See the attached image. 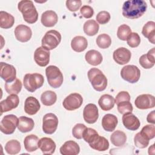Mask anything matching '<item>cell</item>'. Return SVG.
Masks as SVG:
<instances>
[{
    "label": "cell",
    "instance_id": "1",
    "mask_svg": "<svg viewBox=\"0 0 155 155\" xmlns=\"http://www.w3.org/2000/svg\"><path fill=\"white\" fill-rule=\"evenodd\" d=\"M147 8V4L143 0H129L122 5V15L128 19H137L145 13Z\"/></svg>",
    "mask_w": 155,
    "mask_h": 155
},
{
    "label": "cell",
    "instance_id": "2",
    "mask_svg": "<svg viewBox=\"0 0 155 155\" xmlns=\"http://www.w3.org/2000/svg\"><path fill=\"white\" fill-rule=\"evenodd\" d=\"M18 8L22 13L23 18L26 22L33 24L38 21V13L32 1H21L18 3Z\"/></svg>",
    "mask_w": 155,
    "mask_h": 155
},
{
    "label": "cell",
    "instance_id": "3",
    "mask_svg": "<svg viewBox=\"0 0 155 155\" xmlns=\"http://www.w3.org/2000/svg\"><path fill=\"white\" fill-rule=\"evenodd\" d=\"M88 78L93 88L97 91H102L107 85V79L105 74L97 68H92L88 71Z\"/></svg>",
    "mask_w": 155,
    "mask_h": 155
},
{
    "label": "cell",
    "instance_id": "4",
    "mask_svg": "<svg viewBox=\"0 0 155 155\" xmlns=\"http://www.w3.org/2000/svg\"><path fill=\"white\" fill-rule=\"evenodd\" d=\"M44 82V76L39 73H27L24 76L23 84L25 88L29 92H34L41 88Z\"/></svg>",
    "mask_w": 155,
    "mask_h": 155
},
{
    "label": "cell",
    "instance_id": "5",
    "mask_svg": "<svg viewBox=\"0 0 155 155\" xmlns=\"http://www.w3.org/2000/svg\"><path fill=\"white\" fill-rule=\"evenodd\" d=\"M45 74L50 86L58 88L63 82V74L58 67L54 65H49L45 68Z\"/></svg>",
    "mask_w": 155,
    "mask_h": 155
},
{
    "label": "cell",
    "instance_id": "6",
    "mask_svg": "<svg viewBox=\"0 0 155 155\" xmlns=\"http://www.w3.org/2000/svg\"><path fill=\"white\" fill-rule=\"evenodd\" d=\"M61 41V33L54 30H51L46 32L42 39V47L48 50H51L56 48Z\"/></svg>",
    "mask_w": 155,
    "mask_h": 155
},
{
    "label": "cell",
    "instance_id": "7",
    "mask_svg": "<svg viewBox=\"0 0 155 155\" xmlns=\"http://www.w3.org/2000/svg\"><path fill=\"white\" fill-rule=\"evenodd\" d=\"M121 78L131 84L137 82L140 76V71L139 68L134 65L124 66L120 71Z\"/></svg>",
    "mask_w": 155,
    "mask_h": 155
},
{
    "label": "cell",
    "instance_id": "8",
    "mask_svg": "<svg viewBox=\"0 0 155 155\" xmlns=\"http://www.w3.org/2000/svg\"><path fill=\"white\" fill-rule=\"evenodd\" d=\"M18 118L14 114L5 116L1 121V131L5 134H11L14 133L18 127Z\"/></svg>",
    "mask_w": 155,
    "mask_h": 155
},
{
    "label": "cell",
    "instance_id": "9",
    "mask_svg": "<svg viewBox=\"0 0 155 155\" xmlns=\"http://www.w3.org/2000/svg\"><path fill=\"white\" fill-rule=\"evenodd\" d=\"M58 119L57 116L51 113L44 115L42 118V130L47 134H53L57 130Z\"/></svg>",
    "mask_w": 155,
    "mask_h": 155
},
{
    "label": "cell",
    "instance_id": "10",
    "mask_svg": "<svg viewBox=\"0 0 155 155\" xmlns=\"http://www.w3.org/2000/svg\"><path fill=\"white\" fill-rule=\"evenodd\" d=\"M83 103L82 96L76 93H71L67 96L62 103L65 109L68 111H73L79 108Z\"/></svg>",
    "mask_w": 155,
    "mask_h": 155
},
{
    "label": "cell",
    "instance_id": "11",
    "mask_svg": "<svg viewBox=\"0 0 155 155\" xmlns=\"http://www.w3.org/2000/svg\"><path fill=\"white\" fill-rule=\"evenodd\" d=\"M0 74L1 78L5 81V83H11L16 79V70L15 68L12 65L5 62H1Z\"/></svg>",
    "mask_w": 155,
    "mask_h": 155
},
{
    "label": "cell",
    "instance_id": "12",
    "mask_svg": "<svg viewBox=\"0 0 155 155\" xmlns=\"http://www.w3.org/2000/svg\"><path fill=\"white\" fill-rule=\"evenodd\" d=\"M136 107L140 110L154 108L155 106V98L150 94H143L138 96L134 101Z\"/></svg>",
    "mask_w": 155,
    "mask_h": 155
},
{
    "label": "cell",
    "instance_id": "13",
    "mask_svg": "<svg viewBox=\"0 0 155 155\" xmlns=\"http://www.w3.org/2000/svg\"><path fill=\"white\" fill-rule=\"evenodd\" d=\"M99 117L98 108L94 104H88L84 108L83 117L84 120L90 124L95 123Z\"/></svg>",
    "mask_w": 155,
    "mask_h": 155
},
{
    "label": "cell",
    "instance_id": "14",
    "mask_svg": "<svg viewBox=\"0 0 155 155\" xmlns=\"http://www.w3.org/2000/svg\"><path fill=\"white\" fill-rule=\"evenodd\" d=\"M50 51L43 47L37 48L34 53V59L37 65L40 67H45L50 61Z\"/></svg>",
    "mask_w": 155,
    "mask_h": 155
},
{
    "label": "cell",
    "instance_id": "15",
    "mask_svg": "<svg viewBox=\"0 0 155 155\" xmlns=\"http://www.w3.org/2000/svg\"><path fill=\"white\" fill-rule=\"evenodd\" d=\"M131 57L130 51L125 47L117 48L113 54L114 61L119 65H124L129 62Z\"/></svg>",
    "mask_w": 155,
    "mask_h": 155
},
{
    "label": "cell",
    "instance_id": "16",
    "mask_svg": "<svg viewBox=\"0 0 155 155\" xmlns=\"http://www.w3.org/2000/svg\"><path fill=\"white\" fill-rule=\"evenodd\" d=\"M14 32L16 39L21 42L28 41L32 36L31 28L23 24H20L16 26Z\"/></svg>",
    "mask_w": 155,
    "mask_h": 155
},
{
    "label": "cell",
    "instance_id": "17",
    "mask_svg": "<svg viewBox=\"0 0 155 155\" xmlns=\"http://www.w3.org/2000/svg\"><path fill=\"white\" fill-rule=\"evenodd\" d=\"M19 103V99L17 94H12L8 95L5 99L1 102V114L16 108L18 106Z\"/></svg>",
    "mask_w": 155,
    "mask_h": 155
},
{
    "label": "cell",
    "instance_id": "18",
    "mask_svg": "<svg viewBox=\"0 0 155 155\" xmlns=\"http://www.w3.org/2000/svg\"><path fill=\"white\" fill-rule=\"evenodd\" d=\"M122 120L124 127L131 131L137 130L140 125L139 119L131 113L124 114Z\"/></svg>",
    "mask_w": 155,
    "mask_h": 155
},
{
    "label": "cell",
    "instance_id": "19",
    "mask_svg": "<svg viewBox=\"0 0 155 155\" xmlns=\"http://www.w3.org/2000/svg\"><path fill=\"white\" fill-rule=\"evenodd\" d=\"M38 147L44 154H52L56 150L55 142L50 137H42L39 140Z\"/></svg>",
    "mask_w": 155,
    "mask_h": 155
},
{
    "label": "cell",
    "instance_id": "20",
    "mask_svg": "<svg viewBox=\"0 0 155 155\" xmlns=\"http://www.w3.org/2000/svg\"><path fill=\"white\" fill-rule=\"evenodd\" d=\"M41 108L38 100L33 96L28 97L24 103V111L29 115L36 114Z\"/></svg>",
    "mask_w": 155,
    "mask_h": 155
},
{
    "label": "cell",
    "instance_id": "21",
    "mask_svg": "<svg viewBox=\"0 0 155 155\" xmlns=\"http://www.w3.org/2000/svg\"><path fill=\"white\" fill-rule=\"evenodd\" d=\"M59 150L62 155H76L80 152V147L76 142L68 140L61 146Z\"/></svg>",
    "mask_w": 155,
    "mask_h": 155
},
{
    "label": "cell",
    "instance_id": "22",
    "mask_svg": "<svg viewBox=\"0 0 155 155\" xmlns=\"http://www.w3.org/2000/svg\"><path fill=\"white\" fill-rule=\"evenodd\" d=\"M58 21V15L53 10H47L41 15V23L47 27H51L55 25Z\"/></svg>",
    "mask_w": 155,
    "mask_h": 155
},
{
    "label": "cell",
    "instance_id": "23",
    "mask_svg": "<svg viewBox=\"0 0 155 155\" xmlns=\"http://www.w3.org/2000/svg\"><path fill=\"white\" fill-rule=\"evenodd\" d=\"M118 123L117 117L112 114H105L102 119V126L103 128L108 132L113 131Z\"/></svg>",
    "mask_w": 155,
    "mask_h": 155
},
{
    "label": "cell",
    "instance_id": "24",
    "mask_svg": "<svg viewBox=\"0 0 155 155\" xmlns=\"http://www.w3.org/2000/svg\"><path fill=\"white\" fill-rule=\"evenodd\" d=\"M88 144L91 148L99 151H105L109 148L108 140L103 136H100L99 134Z\"/></svg>",
    "mask_w": 155,
    "mask_h": 155
},
{
    "label": "cell",
    "instance_id": "25",
    "mask_svg": "<svg viewBox=\"0 0 155 155\" xmlns=\"http://www.w3.org/2000/svg\"><path fill=\"white\" fill-rule=\"evenodd\" d=\"M35 126V122L31 118L21 116L18 118V128L22 133H27L31 131Z\"/></svg>",
    "mask_w": 155,
    "mask_h": 155
},
{
    "label": "cell",
    "instance_id": "26",
    "mask_svg": "<svg viewBox=\"0 0 155 155\" xmlns=\"http://www.w3.org/2000/svg\"><path fill=\"white\" fill-rule=\"evenodd\" d=\"M85 59L87 63L93 66L101 64L103 60L101 53L96 50H90L88 51L85 55Z\"/></svg>",
    "mask_w": 155,
    "mask_h": 155
},
{
    "label": "cell",
    "instance_id": "27",
    "mask_svg": "<svg viewBox=\"0 0 155 155\" xmlns=\"http://www.w3.org/2000/svg\"><path fill=\"white\" fill-rule=\"evenodd\" d=\"M88 46V41L87 39L82 36H77L73 38L71 42V47L72 49L78 53L84 51Z\"/></svg>",
    "mask_w": 155,
    "mask_h": 155
},
{
    "label": "cell",
    "instance_id": "28",
    "mask_svg": "<svg viewBox=\"0 0 155 155\" xmlns=\"http://www.w3.org/2000/svg\"><path fill=\"white\" fill-rule=\"evenodd\" d=\"M142 34L147 38L148 41L154 44L155 43V22L154 21L147 22L143 27Z\"/></svg>",
    "mask_w": 155,
    "mask_h": 155
},
{
    "label": "cell",
    "instance_id": "29",
    "mask_svg": "<svg viewBox=\"0 0 155 155\" xmlns=\"http://www.w3.org/2000/svg\"><path fill=\"white\" fill-rule=\"evenodd\" d=\"M115 101L114 97L107 94H103L98 101V104L101 108L104 111H109L111 110L114 105Z\"/></svg>",
    "mask_w": 155,
    "mask_h": 155
},
{
    "label": "cell",
    "instance_id": "30",
    "mask_svg": "<svg viewBox=\"0 0 155 155\" xmlns=\"http://www.w3.org/2000/svg\"><path fill=\"white\" fill-rule=\"evenodd\" d=\"M39 138L35 134H30L27 136L24 140V145L26 151L28 152H33L36 151L38 147Z\"/></svg>",
    "mask_w": 155,
    "mask_h": 155
},
{
    "label": "cell",
    "instance_id": "31",
    "mask_svg": "<svg viewBox=\"0 0 155 155\" xmlns=\"http://www.w3.org/2000/svg\"><path fill=\"white\" fill-rule=\"evenodd\" d=\"M110 140L112 144L114 146L120 147L125 144L127 136L124 132L120 130H116L110 136Z\"/></svg>",
    "mask_w": 155,
    "mask_h": 155
},
{
    "label": "cell",
    "instance_id": "32",
    "mask_svg": "<svg viewBox=\"0 0 155 155\" xmlns=\"http://www.w3.org/2000/svg\"><path fill=\"white\" fill-rule=\"evenodd\" d=\"M15 23L14 17L4 11L0 12V27L2 28H11Z\"/></svg>",
    "mask_w": 155,
    "mask_h": 155
},
{
    "label": "cell",
    "instance_id": "33",
    "mask_svg": "<svg viewBox=\"0 0 155 155\" xmlns=\"http://www.w3.org/2000/svg\"><path fill=\"white\" fill-rule=\"evenodd\" d=\"M83 29L84 33L87 35L92 36L97 33L99 29V25L96 21L90 19L84 23Z\"/></svg>",
    "mask_w": 155,
    "mask_h": 155
},
{
    "label": "cell",
    "instance_id": "34",
    "mask_svg": "<svg viewBox=\"0 0 155 155\" xmlns=\"http://www.w3.org/2000/svg\"><path fill=\"white\" fill-rule=\"evenodd\" d=\"M57 100L56 94L51 90L43 92L41 96V101L45 106L53 105Z\"/></svg>",
    "mask_w": 155,
    "mask_h": 155
},
{
    "label": "cell",
    "instance_id": "35",
    "mask_svg": "<svg viewBox=\"0 0 155 155\" xmlns=\"http://www.w3.org/2000/svg\"><path fill=\"white\" fill-rule=\"evenodd\" d=\"M22 82L18 79H16L13 82L11 83L5 84V90L8 94H15L19 93L22 89Z\"/></svg>",
    "mask_w": 155,
    "mask_h": 155
},
{
    "label": "cell",
    "instance_id": "36",
    "mask_svg": "<svg viewBox=\"0 0 155 155\" xmlns=\"http://www.w3.org/2000/svg\"><path fill=\"white\" fill-rule=\"evenodd\" d=\"M21 147L19 142L17 140H11L8 141L5 145V151L10 155L16 154L21 151Z\"/></svg>",
    "mask_w": 155,
    "mask_h": 155
},
{
    "label": "cell",
    "instance_id": "37",
    "mask_svg": "<svg viewBox=\"0 0 155 155\" xmlns=\"http://www.w3.org/2000/svg\"><path fill=\"white\" fill-rule=\"evenodd\" d=\"M97 46L102 49L108 48L111 44V39L109 35L105 33L99 35L96 40Z\"/></svg>",
    "mask_w": 155,
    "mask_h": 155
},
{
    "label": "cell",
    "instance_id": "38",
    "mask_svg": "<svg viewBox=\"0 0 155 155\" xmlns=\"http://www.w3.org/2000/svg\"><path fill=\"white\" fill-rule=\"evenodd\" d=\"M140 134L148 140L152 139L155 136V126L153 125H145L139 132Z\"/></svg>",
    "mask_w": 155,
    "mask_h": 155
},
{
    "label": "cell",
    "instance_id": "39",
    "mask_svg": "<svg viewBox=\"0 0 155 155\" xmlns=\"http://www.w3.org/2000/svg\"><path fill=\"white\" fill-rule=\"evenodd\" d=\"M131 33L130 27L127 24H122L120 25L117 31V38L122 41H126L128 36Z\"/></svg>",
    "mask_w": 155,
    "mask_h": 155
},
{
    "label": "cell",
    "instance_id": "40",
    "mask_svg": "<svg viewBox=\"0 0 155 155\" xmlns=\"http://www.w3.org/2000/svg\"><path fill=\"white\" fill-rule=\"evenodd\" d=\"M127 44L131 48H135L139 45L140 43V38L138 33L131 32L127 39Z\"/></svg>",
    "mask_w": 155,
    "mask_h": 155
},
{
    "label": "cell",
    "instance_id": "41",
    "mask_svg": "<svg viewBox=\"0 0 155 155\" xmlns=\"http://www.w3.org/2000/svg\"><path fill=\"white\" fill-rule=\"evenodd\" d=\"M134 142L136 147L139 148H145L148 145L149 140L145 139L139 132L134 136Z\"/></svg>",
    "mask_w": 155,
    "mask_h": 155
},
{
    "label": "cell",
    "instance_id": "42",
    "mask_svg": "<svg viewBox=\"0 0 155 155\" xmlns=\"http://www.w3.org/2000/svg\"><path fill=\"white\" fill-rule=\"evenodd\" d=\"M98 134H99L94 129L91 128H87L83 133L82 138L86 142L90 143Z\"/></svg>",
    "mask_w": 155,
    "mask_h": 155
},
{
    "label": "cell",
    "instance_id": "43",
    "mask_svg": "<svg viewBox=\"0 0 155 155\" xmlns=\"http://www.w3.org/2000/svg\"><path fill=\"white\" fill-rule=\"evenodd\" d=\"M117 110L119 113L124 114L128 113H131L133 111V108L132 104L130 101H124L117 104Z\"/></svg>",
    "mask_w": 155,
    "mask_h": 155
},
{
    "label": "cell",
    "instance_id": "44",
    "mask_svg": "<svg viewBox=\"0 0 155 155\" xmlns=\"http://www.w3.org/2000/svg\"><path fill=\"white\" fill-rule=\"evenodd\" d=\"M87 128V127L84 124H76L72 129L73 136L78 139H82L83 133Z\"/></svg>",
    "mask_w": 155,
    "mask_h": 155
},
{
    "label": "cell",
    "instance_id": "45",
    "mask_svg": "<svg viewBox=\"0 0 155 155\" xmlns=\"http://www.w3.org/2000/svg\"><path fill=\"white\" fill-rule=\"evenodd\" d=\"M111 16L110 13L107 11H101L96 15V21L100 24H105L109 22Z\"/></svg>",
    "mask_w": 155,
    "mask_h": 155
},
{
    "label": "cell",
    "instance_id": "46",
    "mask_svg": "<svg viewBox=\"0 0 155 155\" xmlns=\"http://www.w3.org/2000/svg\"><path fill=\"white\" fill-rule=\"evenodd\" d=\"M82 5L81 0H67L66 1V7L71 12H76L79 9Z\"/></svg>",
    "mask_w": 155,
    "mask_h": 155
},
{
    "label": "cell",
    "instance_id": "47",
    "mask_svg": "<svg viewBox=\"0 0 155 155\" xmlns=\"http://www.w3.org/2000/svg\"><path fill=\"white\" fill-rule=\"evenodd\" d=\"M80 12H81L82 16L87 19L91 18L94 14L93 8L91 6L87 5H83L81 8Z\"/></svg>",
    "mask_w": 155,
    "mask_h": 155
},
{
    "label": "cell",
    "instance_id": "48",
    "mask_svg": "<svg viewBox=\"0 0 155 155\" xmlns=\"http://www.w3.org/2000/svg\"><path fill=\"white\" fill-rule=\"evenodd\" d=\"M139 64L140 65L145 69H150L154 65V63L151 62L147 57L146 54L142 55L139 58Z\"/></svg>",
    "mask_w": 155,
    "mask_h": 155
},
{
    "label": "cell",
    "instance_id": "49",
    "mask_svg": "<svg viewBox=\"0 0 155 155\" xmlns=\"http://www.w3.org/2000/svg\"><path fill=\"white\" fill-rule=\"evenodd\" d=\"M130 94L125 91H120L116 96L114 99L115 103L116 104L124 102V101H130Z\"/></svg>",
    "mask_w": 155,
    "mask_h": 155
},
{
    "label": "cell",
    "instance_id": "50",
    "mask_svg": "<svg viewBox=\"0 0 155 155\" xmlns=\"http://www.w3.org/2000/svg\"><path fill=\"white\" fill-rule=\"evenodd\" d=\"M154 53H155V48L153 47L151 50H150L148 53L146 54V56L147 58L153 63L155 64V57H154Z\"/></svg>",
    "mask_w": 155,
    "mask_h": 155
},
{
    "label": "cell",
    "instance_id": "51",
    "mask_svg": "<svg viewBox=\"0 0 155 155\" xmlns=\"http://www.w3.org/2000/svg\"><path fill=\"white\" fill-rule=\"evenodd\" d=\"M147 120L148 123L154 124H155V111L153 110L150 113L147 117Z\"/></svg>",
    "mask_w": 155,
    "mask_h": 155
},
{
    "label": "cell",
    "instance_id": "52",
    "mask_svg": "<svg viewBox=\"0 0 155 155\" xmlns=\"http://www.w3.org/2000/svg\"><path fill=\"white\" fill-rule=\"evenodd\" d=\"M148 154H154V145H152L148 148Z\"/></svg>",
    "mask_w": 155,
    "mask_h": 155
}]
</instances>
